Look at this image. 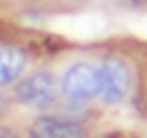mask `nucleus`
<instances>
[{"mask_svg":"<svg viewBox=\"0 0 147 138\" xmlns=\"http://www.w3.org/2000/svg\"><path fill=\"white\" fill-rule=\"evenodd\" d=\"M61 84L54 71L37 69L28 76H22L13 84V101L30 110H50L59 104Z\"/></svg>","mask_w":147,"mask_h":138,"instance_id":"obj_1","label":"nucleus"},{"mask_svg":"<svg viewBox=\"0 0 147 138\" xmlns=\"http://www.w3.org/2000/svg\"><path fill=\"white\" fill-rule=\"evenodd\" d=\"M61 95L71 104H87L100 93V67L87 60L69 65L59 80Z\"/></svg>","mask_w":147,"mask_h":138,"instance_id":"obj_2","label":"nucleus"},{"mask_svg":"<svg viewBox=\"0 0 147 138\" xmlns=\"http://www.w3.org/2000/svg\"><path fill=\"white\" fill-rule=\"evenodd\" d=\"M100 67V93L97 99L104 104H121L132 88V71L121 58H106Z\"/></svg>","mask_w":147,"mask_h":138,"instance_id":"obj_3","label":"nucleus"},{"mask_svg":"<svg viewBox=\"0 0 147 138\" xmlns=\"http://www.w3.org/2000/svg\"><path fill=\"white\" fill-rule=\"evenodd\" d=\"M28 138H89V129L82 121L65 119L54 112L35 117L26 127Z\"/></svg>","mask_w":147,"mask_h":138,"instance_id":"obj_4","label":"nucleus"},{"mask_svg":"<svg viewBox=\"0 0 147 138\" xmlns=\"http://www.w3.org/2000/svg\"><path fill=\"white\" fill-rule=\"evenodd\" d=\"M28 67V52L15 43H0V91L13 86Z\"/></svg>","mask_w":147,"mask_h":138,"instance_id":"obj_5","label":"nucleus"},{"mask_svg":"<svg viewBox=\"0 0 147 138\" xmlns=\"http://www.w3.org/2000/svg\"><path fill=\"white\" fill-rule=\"evenodd\" d=\"M0 138H24L22 132L13 125H7V123H0Z\"/></svg>","mask_w":147,"mask_h":138,"instance_id":"obj_6","label":"nucleus"},{"mask_svg":"<svg viewBox=\"0 0 147 138\" xmlns=\"http://www.w3.org/2000/svg\"><path fill=\"white\" fill-rule=\"evenodd\" d=\"M11 101H13V99H9L7 95H2V93H0V119H5V117L9 115Z\"/></svg>","mask_w":147,"mask_h":138,"instance_id":"obj_7","label":"nucleus"},{"mask_svg":"<svg viewBox=\"0 0 147 138\" xmlns=\"http://www.w3.org/2000/svg\"><path fill=\"white\" fill-rule=\"evenodd\" d=\"M128 5H132V7H147V0H128Z\"/></svg>","mask_w":147,"mask_h":138,"instance_id":"obj_8","label":"nucleus"},{"mask_svg":"<svg viewBox=\"0 0 147 138\" xmlns=\"http://www.w3.org/2000/svg\"><path fill=\"white\" fill-rule=\"evenodd\" d=\"M100 138H121L119 134H115V132H110V134H104V136H100Z\"/></svg>","mask_w":147,"mask_h":138,"instance_id":"obj_9","label":"nucleus"}]
</instances>
